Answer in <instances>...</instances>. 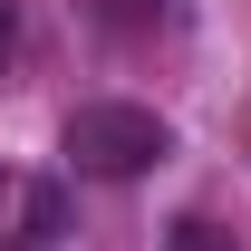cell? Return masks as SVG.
<instances>
[{"label": "cell", "instance_id": "6da1fadb", "mask_svg": "<svg viewBox=\"0 0 251 251\" xmlns=\"http://www.w3.org/2000/svg\"><path fill=\"white\" fill-rule=\"evenodd\" d=\"M164 155H174V126H164L155 106L97 97V106H77V116H68V164H77V174H97V184H135V174H155Z\"/></svg>", "mask_w": 251, "mask_h": 251}, {"label": "cell", "instance_id": "7a4b0ae2", "mask_svg": "<svg viewBox=\"0 0 251 251\" xmlns=\"http://www.w3.org/2000/svg\"><path fill=\"white\" fill-rule=\"evenodd\" d=\"M20 222H29V242H58V232H68V193L58 184H29V193H20Z\"/></svg>", "mask_w": 251, "mask_h": 251}, {"label": "cell", "instance_id": "3957f363", "mask_svg": "<svg viewBox=\"0 0 251 251\" xmlns=\"http://www.w3.org/2000/svg\"><path fill=\"white\" fill-rule=\"evenodd\" d=\"M164 251H242V242H232L222 222H203V213H184V222H174V232H164Z\"/></svg>", "mask_w": 251, "mask_h": 251}, {"label": "cell", "instance_id": "277c9868", "mask_svg": "<svg viewBox=\"0 0 251 251\" xmlns=\"http://www.w3.org/2000/svg\"><path fill=\"white\" fill-rule=\"evenodd\" d=\"M10 39H20V20H10V0H0V68H10Z\"/></svg>", "mask_w": 251, "mask_h": 251}]
</instances>
